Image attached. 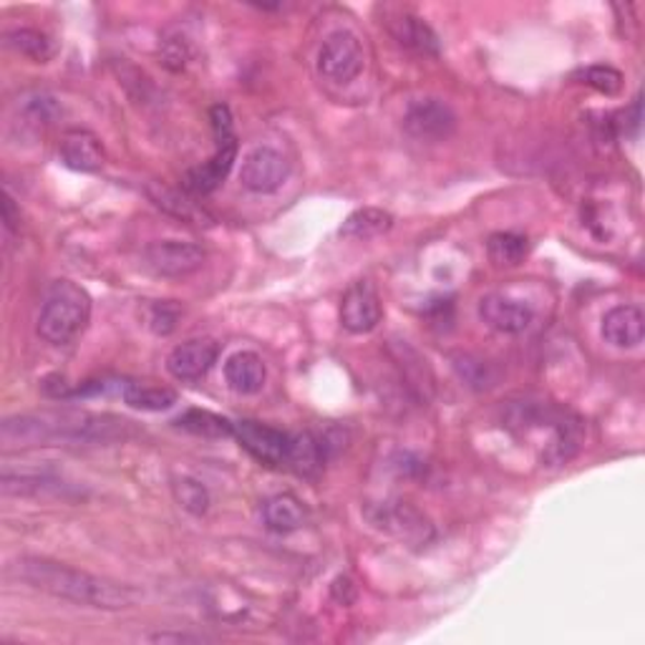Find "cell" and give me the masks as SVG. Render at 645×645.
Segmentation results:
<instances>
[{"label":"cell","instance_id":"obj_1","mask_svg":"<svg viewBox=\"0 0 645 645\" xmlns=\"http://www.w3.org/2000/svg\"><path fill=\"white\" fill-rule=\"evenodd\" d=\"M129 422L116 416H99L87 412H51L23 414L3 422L0 439L5 449L26 447H91L124 439Z\"/></svg>","mask_w":645,"mask_h":645},{"label":"cell","instance_id":"obj_2","mask_svg":"<svg viewBox=\"0 0 645 645\" xmlns=\"http://www.w3.org/2000/svg\"><path fill=\"white\" fill-rule=\"evenodd\" d=\"M11 569L19 580L31 585L33 590L54 595V598L61 600H71L77 606L124 610L139 600V590H134L131 585L83 573V569L54 563V560L21 557Z\"/></svg>","mask_w":645,"mask_h":645},{"label":"cell","instance_id":"obj_3","mask_svg":"<svg viewBox=\"0 0 645 645\" xmlns=\"http://www.w3.org/2000/svg\"><path fill=\"white\" fill-rule=\"evenodd\" d=\"M91 298L73 280H56L48 288L38 315V336L51 346H66L89 325Z\"/></svg>","mask_w":645,"mask_h":645},{"label":"cell","instance_id":"obj_4","mask_svg":"<svg viewBox=\"0 0 645 645\" xmlns=\"http://www.w3.org/2000/svg\"><path fill=\"white\" fill-rule=\"evenodd\" d=\"M368 522L376 530L391 534L408 548H426L434 540V527L418 509L406 502H383L368 509Z\"/></svg>","mask_w":645,"mask_h":645},{"label":"cell","instance_id":"obj_5","mask_svg":"<svg viewBox=\"0 0 645 645\" xmlns=\"http://www.w3.org/2000/svg\"><path fill=\"white\" fill-rule=\"evenodd\" d=\"M364 71V48L350 31H333L318 51V73L331 83H350Z\"/></svg>","mask_w":645,"mask_h":645},{"label":"cell","instance_id":"obj_6","mask_svg":"<svg viewBox=\"0 0 645 645\" xmlns=\"http://www.w3.org/2000/svg\"><path fill=\"white\" fill-rule=\"evenodd\" d=\"M404 131L416 141L437 145V141H447L457 131V114L441 99H416L404 114Z\"/></svg>","mask_w":645,"mask_h":645},{"label":"cell","instance_id":"obj_7","mask_svg":"<svg viewBox=\"0 0 645 645\" xmlns=\"http://www.w3.org/2000/svg\"><path fill=\"white\" fill-rule=\"evenodd\" d=\"M141 260L157 278H187L205 265V250L182 240H157L145 247Z\"/></svg>","mask_w":645,"mask_h":645},{"label":"cell","instance_id":"obj_8","mask_svg":"<svg viewBox=\"0 0 645 645\" xmlns=\"http://www.w3.org/2000/svg\"><path fill=\"white\" fill-rule=\"evenodd\" d=\"M290 177V162L278 149L257 147L242 159L240 184L253 195H273Z\"/></svg>","mask_w":645,"mask_h":645},{"label":"cell","instance_id":"obj_9","mask_svg":"<svg viewBox=\"0 0 645 645\" xmlns=\"http://www.w3.org/2000/svg\"><path fill=\"white\" fill-rule=\"evenodd\" d=\"M383 308L376 288L368 280H358L341 298V325L354 336L371 333L381 323Z\"/></svg>","mask_w":645,"mask_h":645},{"label":"cell","instance_id":"obj_10","mask_svg":"<svg viewBox=\"0 0 645 645\" xmlns=\"http://www.w3.org/2000/svg\"><path fill=\"white\" fill-rule=\"evenodd\" d=\"M232 437L238 439L240 447L245 449L250 457H255L260 464H267V467L285 464L290 434L275 429V426L250 422V418H245V422L234 424Z\"/></svg>","mask_w":645,"mask_h":645},{"label":"cell","instance_id":"obj_11","mask_svg":"<svg viewBox=\"0 0 645 645\" xmlns=\"http://www.w3.org/2000/svg\"><path fill=\"white\" fill-rule=\"evenodd\" d=\"M480 313L482 323L489 325L492 331L507 333V336H517L525 333L534 321V310L525 303V300L502 296V292H492L480 300Z\"/></svg>","mask_w":645,"mask_h":645},{"label":"cell","instance_id":"obj_12","mask_svg":"<svg viewBox=\"0 0 645 645\" xmlns=\"http://www.w3.org/2000/svg\"><path fill=\"white\" fill-rule=\"evenodd\" d=\"M220 356V346L209 338H195L182 343L166 356V371H170L177 381H197L207 376L209 368L217 364Z\"/></svg>","mask_w":645,"mask_h":645},{"label":"cell","instance_id":"obj_13","mask_svg":"<svg viewBox=\"0 0 645 645\" xmlns=\"http://www.w3.org/2000/svg\"><path fill=\"white\" fill-rule=\"evenodd\" d=\"M234 159H238V137L220 141L209 162L199 164L195 170L184 174V189L192 192V195H209V192H215L230 174Z\"/></svg>","mask_w":645,"mask_h":645},{"label":"cell","instance_id":"obj_14","mask_svg":"<svg viewBox=\"0 0 645 645\" xmlns=\"http://www.w3.org/2000/svg\"><path fill=\"white\" fill-rule=\"evenodd\" d=\"M600 333L615 348H638L645 336L643 310L635 306H615L602 315Z\"/></svg>","mask_w":645,"mask_h":645},{"label":"cell","instance_id":"obj_15","mask_svg":"<svg viewBox=\"0 0 645 645\" xmlns=\"http://www.w3.org/2000/svg\"><path fill=\"white\" fill-rule=\"evenodd\" d=\"M61 162L73 172H96L104 166V147L96 134L87 129H71L64 134L58 147Z\"/></svg>","mask_w":645,"mask_h":645},{"label":"cell","instance_id":"obj_16","mask_svg":"<svg viewBox=\"0 0 645 645\" xmlns=\"http://www.w3.org/2000/svg\"><path fill=\"white\" fill-rule=\"evenodd\" d=\"M265 379L267 371L263 358L253 350H238L224 361V381L234 393H242V396L257 393L265 387Z\"/></svg>","mask_w":645,"mask_h":645},{"label":"cell","instance_id":"obj_17","mask_svg":"<svg viewBox=\"0 0 645 645\" xmlns=\"http://www.w3.org/2000/svg\"><path fill=\"white\" fill-rule=\"evenodd\" d=\"M391 36L399 41L401 46L412 48L416 54L424 56H439L441 44L439 36L424 19H418L414 13H399L396 19L389 21Z\"/></svg>","mask_w":645,"mask_h":645},{"label":"cell","instance_id":"obj_18","mask_svg":"<svg viewBox=\"0 0 645 645\" xmlns=\"http://www.w3.org/2000/svg\"><path fill=\"white\" fill-rule=\"evenodd\" d=\"M3 492L21 494V497H71V484H66L51 474H11L3 472Z\"/></svg>","mask_w":645,"mask_h":645},{"label":"cell","instance_id":"obj_19","mask_svg":"<svg viewBox=\"0 0 645 645\" xmlns=\"http://www.w3.org/2000/svg\"><path fill=\"white\" fill-rule=\"evenodd\" d=\"M263 519L267 530L288 534L296 532L306 525V507L296 494H275L265 502L263 507Z\"/></svg>","mask_w":645,"mask_h":645},{"label":"cell","instance_id":"obj_20","mask_svg":"<svg viewBox=\"0 0 645 645\" xmlns=\"http://www.w3.org/2000/svg\"><path fill=\"white\" fill-rule=\"evenodd\" d=\"M391 228H393L391 212L379 207H364L346 217V222H343L341 228V238L373 240V238H381V234H387Z\"/></svg>","mask_w":645,"mask_h":645},{"label":"cell","instance_id":"obj_21","mask_svg":"<svg viewBox=\"0 0 645 645\" xmlns=\"http://www.w3.org/2000/svg\"><path fill=\"white\" fill-rule=\"evenodd\" d=\"M285 464L300 476H315L323 467V444L318 441L310 431L292 434Z\"/></svg>","mask_w":645,"mask_h":645},{"label":"cell","instance_id":"obj_22","mask_svg":"<svg viewBox=\"0 0 645 645\" xmlns=\"http://www.w3.org/2000/svg\"><path fill=\"white\" fill-rule=\"evenodd\" d=\"M174 424H177L180 429L195 434V437H203V439H224V437H232L234 434L232 422H228V418L220 416V414L205 412V408H189V412H184Z\"/></svg>","mask_w":645,"mask_h":645},{"label":"cell","instance_id":"obj_23","mask_svg":"<svg viewBox=\"0 0 645 645\" xmlns=\"http://www.w3.org/2000/svg\"><path fill=\"white\" fill-rule=\"evenodd\" d=\"M122 396L137 412H166L177 404V393L164 387H147V383H124Z\"/></svg>","mask_w":645,"mask_h":645},{"label":"cell","instance_id":"obj_24","mask_svg":"<svg viewBox=\"0 0 645 645\" xmlns=\"http://www.w3.org/2000/svg\"><path fill=\"white\" fill-rule=\"evenodd\" d=\"M149 197H152V203L157 207H162L164 212L180 217V220L184 222H192V224H205V220L209 222V215L205 212V209L197 207L189 197L180 195V192L152 184V187H149Z\"/></svg>","mask_w":645,"mask_h":645},{"label":"cell","instance_id":"obj_25","mask_svg":"<svg viewBox=\"0 0 645 645\" xmlns=\"http://www.w3.org/2000/svg\"><path fill=\"white\" fill-rule=\"evenodd\" d=\"M5 44L36 64H48L56 56L54 41L36 28H15L5 36Z\"/></svg>","mask_w":645,"mask_h":645},{"label":"cell","instance_id":"obj_26","mask_svg":"<svg viewBox=\"0 0 645 645\" xmlns=\"http://www.w3.org/2000/svg\"><path fill=\"white\" fill-rule=\"evenodd\" d=\"M487 253L497 267H515L527 257V238L517 232H494L487 242Z\"/></svg>","mask_w":645,"mask_h":645},{"label":"cell","instance_id":"obj_27","mask_svg":"<svg viewBox=\"0 0 645 645\" xmlns=\"http://www.w3.org/2000/svg\"><path fill=\"white\" fill-rule=\"evenodd\" d=\"M451 368H454L459 379H462L469 389L484 391L494 383L492 366L472 354H451Z\"/></svg>","mask_w":645,"mask_h":645},{"label":"cell","instance_id":"obj_28","mask_svg":"<svg viewBox=\"0 0 645 645\" xmlns=\"http://www.w3.org/2000/svg\"><path fill=\"white\" fill-rule=\"evenodd\" d=\"M172 492H174V499H177V505L184 509V512H189L195 517L207 515L209 492L203 482L192 480V476H180V480H174Z\"/></svg>","mask_w":645,"mask_h":645},{"label":"cell","instance_id":"obj_29","mask_svg":"<svg viewBox=\"0 0 645 645\" xmlns=\"http://www.w3.org/2000/svg\"><path fill=\"white\" fill-rule=\"evenodd\" d=\"M180 315V306H174L172 300H159V303H152L147 310V325L157 336H170L177 329Z\"/></svg>","mask_w":645,"mask_h":645},{"label":"cell","instance_id":"obj_30","mask_svg":"<svg viewBox=\"0 0 645 645\" xmlns=\"http://www.w3.org/2000/svg\"><path fill=\"white\" fill-rule=\"evenodd\" d=\"M580 79L583 83H588V87L598 89L600 94L608 96H613L623 89V73L613 69V66H588V69L580 71Z\"/></svg>","mask_w":645,"mask_h":645},{"label":"cell","instance_id":"obj_31","mask_svg":"<svg viewBox=\"0 0 645 645\" xmlns=\"http://www.w3.org/2000/svg\"><path fill=\"white\" fill-rule=\"evenodd\" d=\"M159 54H162V61H164L166 69H172V71H182L189 61V46L184 44L182 38L164 41L162 48H159Z\"/></svg>","mask_w":645,"mask_h":645},{"label":"cell","instance_id":"obj_32","mask_svg":"<svg viewBox=\"0 0 645 645\" xmlns=\"http://www.w3.org/2000/svg\"><path fill=\"white\" fill-rule=\"evenodd\" d=\"M3 217H5V224H8V230H19L21 228V215H15V205H13V199H11V195H5V199H3Z\"/></svg>","mask_w":645,"mask_h":645},{"label":"cell","instance_id":"obj_33","mask_svg":"<svg viewBox=\"0 0 645 645\" xmlns=\"http://www.w3.org/2000/svg\"><path fill=\"white\" fill-rule=\"evenodd\" d=\"M152 641L154 643H170V641H174V643H187V641H203L199 638V635H187V633H157V635H152Z\"/></svg>","mask_w":645,"mask_h":645}]
</instances>
